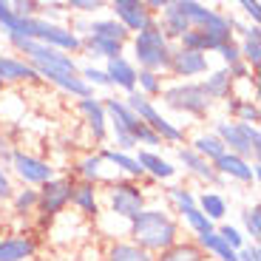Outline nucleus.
Returning <instances> with one entry per match:
<instances>
[{
    "label": "nucleus",
    "mask_w": 261,
    "mask_h": 261,
    "mask_svg": "<svg viewBox=\"0 0 261 261\" xmlns=\"http://www.w3.org/2000/svg\"><path fill=\"white\" fill-rule=\"evenodd\" d=\"M85 37H94V40H105V43H117V46H125L130 40V32L125 26H119L117 20H94L88 23V32Z\"/></svg>",
    "instance_id": "obj_18"
},
{
    "label": "nucleus",
    "mask_w": 261,
    "mask_h": 261,
    "mask_svg": "<svg viewBox=\"0 0 261 261\" xmlns=\"http://www.w3.org/2000/svg\"><path fill=\"white\" fill-rule=\"evenodd\" d=\"M170 199L176 202V207H190V204H196V196L185 188H170Z\"/></svg>",
    "instance_id": "obj_40"
},
{
    "label": "nucleus",
    "mask_w": 261,
    "mask_h": 261,
    "mask_svg": "<svg viewBox=\"0 0 261 261\" xmlns=\"http://www.w3.org/2000/svg\"><path fill=\"white\" fill-rule=\"evenodd\" d=\"M12 168L26 185H46L48 179H54V168L46 162V159L32 156V153H23V150H14Z\"/></svg>",
    "instance_id": "obj_9"
},
{
    "label": "nucleus",
    "mask_w": 261,
    "mask_h": 261,
    "mask_svg": "<svg viewBox=\"0 0 261 261\" xmlns=\"http://www.w3.org/2000/svg\"><path fill=\"white\" fill-rule=\"evenodd\" d=\"M137 85H139V94L142 97H162V74H153V71H139L137 68Z\"/></svg>",
    "instance_id": "obj_33"
},
{
    "label": "nucleus",
    "mask_w": 261,
    "mask_h": 261,
    "mask_svg": "<svg viewBox=\"0 0 261 261\" xmlns=\"http://www.w3.org/2000/svg\"><path fill=\"white\" fill-rule=\"evenodd\" d=\"M12 196H14V188H12V182H9L6 170L0 168V199H12Z\"/></svg>",
    "instance_id": "obj_45"
},
{
    "label": "nucleus",
    "mask_w": 261,
    "mask_h": 261,
    "mask_svg": "<svg viewBox=\"0 0 261 261\" xmlns=\"http://www.w3.org/2000/svg\"><path fill=\"white\" fill-rule=\"evenodd\" d=\"M219 54H222V60L227 65H233V63H239V60H242V54H239V43H236V40H230L227 46L219 48Z\"/></svg>",
    "instance_id": "obj_42"
},
{
    "label": "nucleus",
    "mask_w": 261,
    "mask_h": 261,
    "mask_svg": "<svg viewBox=\"0 0 261 261\" xmlns=\"http://www.w3.org/2000/svg\"><path fill=\"white\" fill-rule=\"evenodd\" d=\"M102 71H105V77H108L111 85H117V88H122V91H128V94L137 91V65L130 63L128 57L108 60V65H105Z\"/></svg>",
    "instance_id": "obj_13"
},
{
    "label": "nucleus",
    "mask_w": 261,
    "mask_h": 261,
    "mask_svg": "<svg viewBox=\"0 0 261 261\" xmlns=\"http://www.w3.org/2000/svg\"><path fill=\"white\" fill-rule=\"evenodd\" d=\"M80 111H83L85 122H88V128H91L94 139L102 142V139L108 137V117H105V105L99 102V99H94V97H85V99H80Z\"/></svg>",
    "instance_id": "obj_16"
},
{
    "label": "nucleus",
    "mask_w": 261,
    "mask_h": 261,
    "mask_svg": "<svg viewBox=\"0 0 261 261\" xmlns=\"http://www.w3.org/2000/svg\"><path fill=\"white\" fill-rule=\"evenodd\" d=\"M9 14H12V6H9V3H3V0H0V23H3V20H6Z\"/></svg>",
    "instance_id": "obj_47"
},
{
    "label": "nucleus",
    "mask_w": 261,
    "mask_h": 261,
    "mask_svg": "<svg viewBox=\"0 0 261 261\" xmlns=\"http://www.w3.org/2000/svg\"><path fill=\"white\" fill-rule=\"evenodd\" d=\"M99 159H102V162L117 165V168L122 170V173H128V176H134V179H142V176H145V170L139 168L137 156H130V153H122V150L105 148V150H99Z\"/></svg>",
    "instance_id": "obj_26"
},
{
    "label": "nucleus",
    "mask_w": 261,
    "mask_h": 261,
    "mask_svg": "<svg viewBox=\"0 0 261 261\" xmlns=\"http://www.w3.org/2000/svg\"><path fill=\"white\" fill-rule=\"evenodd\" d=\"M196 207L202 210L210 222H219V219L227 213V202H224V196L222 193H210V190L196 199Z\"/></svg>",
    "instance_id": "obj_28"
},
{
    "label": "nucleus",
    "mask_w": 261,
    "mask_h": 261,
    "mask_svg": "<svg viewBox=\"0 0 261 261\" xmlns=\"http://www.w3.org/2000/svg\"><path fill=\"white\" fill-rule=\"evenodd\" d=\"M65 9H77V12H85V14H94L99 12V9H105L102 0H68V3H63Z\"/></svg>",
    "instance_id": "obj_39"
},
{
    "label": "nucleus",
    "mask_w": 261,
    "mask_h": 261,
    "mask_svg": "<svg viewBox=\"0 0 261 261\" xmlns=\"http://www.w3.org/2000/svg\"><path fill=\"white\" fill-rule=\"evenodd\" d=\"M12 6V12L17 14V17H40V3L37 0H14V3H9Z\"/></svg>",
    "instance_id": "obj_37"
},
{
    "label": "nucleus",
    "mask_w": 261,
    "mask_h": 261,
    "mask_svg": "<svg viewBox=\"0 0 261 261\" xmlns=\"http://www.w3.org/2000/svg\"><path fill=\"white\" fill-rule=\"evenodd\" d=\"M12 204L17 213H29V210L37 207V190L26 188V190H17V193L12 196Z\"/></svg>",
    "instance_id": "obj_35"
},
{
    "label": "nucleus",
    "mask_w": 261,
    "mask_h": 261,
    "mask_svg": "<svg viewBox=\"0 0 261 261\" xmlns=\"http://www.w3.org/2000/svg\"><path fill=\"white\" fill-rule=\"evenodd\" d=\"M170 54H173V43L162 34L156 20L148 29L134 34V57L139 63V71H153V74L168 71Z\"/></svg>",
    "instance_id": "obj_2"
},
{
    "label": "nucleus",
    "mask_w": 261,
    "mask_h": 261,
    "mask_svg": "<svg viewBox=\"0 0 261 261\" xmlns=\"http://www.w3.org/2000/svg\"><path fill=\"white\" fill-rule=\"evenodd\" d=\"M179 162L188 168V173H193V176H199V179H204L207 185H224V179L216 173V168H213V162H207L204 156H199L196 150H190V148H179Z\"/></svg>",
    "instance_id": "obj_15"
},
{
    "label": "nucleus",
    "mask_w": 261,
    "mask_h": 261,
    "mask_svg": "<svg viewBox=\"0 0 261 261\" xmlns=\"http://www.w3.org/2000/svg\"><path fill=\"white\" fill-rule=\"evenodd\" d=\"M111 12H114V20L128 32H142L153 23V14L148 12L145 0H114Z\"/></svg>",
    "instance_id": "obj_8"
},
{
    "label": "nucleus",
    "mask_w": 261,
    "mask_h": 261,
    "mask_svg": "<svg viewBox=\"0 0 261 261\" xmlns=\"http://www.w3.org/2000/svg\"><path fill=\"white\" fill-rule=\"evenodd\" d=\"M216 137L222 139L227 153H236L250 162V156L258 159L261 153V130L258 125H244V122H216Z\"/></svg>",
    "instance_id": "obj_3"
},
{
    "label": "nucleus",
    "mask_w": 261,
    "mask_h": 261,
    "mask_svg": "<svg viewBox=\"0 0 261 261\" xmlns=\"http://www.w3.org/2000/svg\"><path fill=\"white\" fill-rule=\"evenodd\" d=\"M213 168L222 179H236V182H253V179H258V162L250 165L247 159L236 156V153H224L222 159L213 162Z\"/></svg>",
    "instance_id": "obj_12"
},
{
    "label": "nucleus",
    "mask_w": 261,
    "mask_h": 261,
    "mask_svg": "<svg viewBox=\"0 0 261 261\" xmlns=\"http://www.w3.org/2000/svg\"><path fill=\"white\" fill-rule=\"evenodd\" d=\"M242 43H239V54H242V63L250 65V71H255L261 65V29L258 26H247L242 34Z\"/></svg>",
    "instance_id": "obj_19"
},
{
    "label": "nucleus",
    "mask_w": 261,
    "mask_h": 261,
    "mask_svg": "<svg viewBox=\"0 0 261 261\" xmlns=\"http://www.w3.org/2000/svg\"><path fill=\"white\" fill-rule=\"evenodd\" d=\"M0 156L6 159V162H12V156H14V150L9 148V142H6V139H0Z\"/></svg>",
    "instance_id": "obj_46"
},
{
    "label": "nucleus",
    "mask_w": 261,
    "mask_h": 261,
    "mask_svg": "<svg viewBox=\"0 0 261 261\" xmlns=\"http://www.w3.org/2000/svg\"><path fill=\"white\" fill-rule=\"evenodd\" d=\"M242 222H244L247 236H253V244H258V239H261V204H253V207L244 210Z\"/></svg>",
    "instance_id": "obj_34"
},
{
    "label": "nucleus",
    "mask_w": 261,
    "mask_h": 261,
    "mask_svg": "<svg viewBox=\"0 0 261 261\" xmlns=\"http://www.w3.org/2000/svg\"><path fill=\"white\" fill-rule=\"evenodd\" d=\"M179 213H182L185 224H188L196 236H207V233H213V230H216L213 222H210V219L196 207V204H190V207H179Z\"/></svg>",
    "instance_id": "obj_31"
},
{
    "label": "nucleus",
    "mask_w": 261,
    "mask_h": 261,
    "mask_svg": "<svg viewBox=\"0 0 261 261\" xmlns=\"http://www.w3.org/2000/svg\"><path fill=\"white\" fill-rule=\"evenodd\" d=\"M0 94H3V80H0Z\"/></svg>",
    "instance_id": "obj_48"
},
{
    "label": "nucleus",
    "mask_w": 261,
    "mask_h": 261,
    "mask_svg": "<svg viewBox=\"0 0 261 261\" xmlns=\"http://www.w3.org/2000/svg\"><path fill=\"white\" fill-rule=\"evenodd\" d=\"M83 51H88V57H99V60H114L122 57V46L117 43H105V40H94V37H83Z\"/></svg>",
    "instance_id": "obj_30"
},
{
    "label": "nucleus",
    "mask_w": 261,
    "mask_h": 261,
    "mask_svg": "<svg viewBox=\"0 0 261 261\" xmlns=\"http://www.w3.org/2000/svg\"><path fill=\"white\" fill-rule=\"evenodd\" d=\"M0 80L3 85L6 83H37L40 74L29 60H20V57H0Z\"/></svg>",
    "instance_id": "obj_14"
},
{
    "label": "nucleus",
    "mask_w": 261,
    "mask_h": 261,
    "mask_svg": "<svg viewBox=\"0 0 261 261\" xmlns=\"http://www.w3.org/2000/svg\"><path fill=\"white\" fill-rule=\"evenodd\" d=\"M80 77L91 85V88H94V85H111L102 68H94V65H85V68H80Z\"/></svg>",
    "instance_id": "obj_38"
},
{
    "label": "nucleus",
    "mask_w": 261,
    "mask_h": 261,
    "mask_svg": "<svg viewBox=\"0 0 261 261\" xmlns=\"http://www.w3.org/2000/svg\"><path fill=\"white\" fill-rule=\"evenodd\" d=\"M102 105H105V117H111V130H117V134H128V137H134V142H137V137H139V130L145 128V122H139L137 114L125 105V99L108 97Z\"/></svg>",
    "instance_id": "obj_10"
},
{
    "label": "nucleus",
    "mask_w": 261,
    "mask_h": 261,
    "mask_svg": "<svg viewBox=\"0 0 261 261\" xmlns=\"http://www.w3.org/2000/svg\"><path fill=\"white\" fill-rule=\"evenodd\" d=\"M71 190H74L71 179H65V176L48 179V182L40 185V190H37V210L46 216V219L60 216L68 204H71Z\"/></svg>",
    "instance_id": "obj_7"
},
{
    "label": "nucleus",
    "mask_w": 261,
    "mask_h": 261,
    "mask_svg": "<svg viewBox=\"0 0 261 261\" xmlns=\"http://www.w3.org/2000/svg\"><path fill=\"white\" fill-rule=\"evenodd\" d=\"M224 68H227V74H230V80H247V77H253V71H250V65L247 63H242V60H239V63H233V65H224Z\"/></svg>",
    "instance_id": "obj_41"
},
{
    "label": "nucleus",
    "mask_w": 261,
    "mask_h": 261,
    "mask_svg": "<svg viewBox=\"0 0 261 261\" xmlns=\"http://www.w3.org/2000/svg\"><path fill=\"white\" fill-rule=\"evenodd\" d=\"M216 233L222 236V242L227 244L230 250H236V253H239V250L244 247V236L239 233V230H236V227H230V224H222V227L216 230Z\"/></svg>",
    "instance_id": "obj_36"
},
{
    "label": "nucleus",
    "mask_w": 261,
    "mask_h": 261,
    "mask_svg": "<svg viewBox=\"0 0 261 261\" xmlns=\"http://www.w3.org/2000/svg\"><path fill=\"white\" fill-rule=\"evenodd\" d=\"M196 244H199L204 253H213L219 261H239V253H236V250H230L227 244L222 242V236L216 233V230H213V233H207V236H199V242H196Z\"/></svg>",
    "instance_id": "obj_27"
},
{
    "label": "nucleus",
    "mask_w": 261,
    "mask_h": 261,
    "mask_svg": "<svg viewBox=\"0 0 261 261\" xmlns=\"http://www.w3.org/2000/svg\"><path fill=\"white\" fill-rule=\"evenodd\" d=\"M239 261H261L258 244H244V247L239 250Z\"/></svg>",
    "instance_id": "obj_44"
},
{
    "label": "nucleus",
    "mask_w": 261,
    "mask_h": 261,
    "mask_svg": "<svg viewBox=\"0 0 261 261\" xmlns=\"http://www.w3.org/2000/svg\"><path fill=\"white\" fill-rule=\"evenodd\" d=\"M137 162H139V168H142L145 173H150V176L159 179V182H165V179H173V176H176V168H173L168 159H162L159 153H153V150H139Z\"/></svg>",
    "instance_id": "obj_20"
},
{
    "label": "nucleus",
    "mask_w": 261,
    "mask_h": 261,
    "mask_svg": "<svg viewBox=\"0 0 261 261\" xmlns=\"http://www.w3.org/2000/svg\"><path fill=\"white\" fill-rule=\"evenodd\" d=\"M162 99L168 108L188 114V117H204L210 111V105H213L207 99V94L202 91V83H190V80L170 85V88H162Z\"/></svg>",
    "instance_id": "obj_4"
},
{
    "label": "nucleus",
    "mask_w": 261,
    "mask_h": 261,
    "mask_svg": "<svg viewBox=\"0 0 261 261\" xmlns=\"http://www.w3.org/2000/svg\"><path fill=\"white\" fill-rule=\"evenodd\" d=\"M37 253V242L26 236H9L0 239V261H29Z\"/></svg>",
    "instance_id": "obj_17"
},
{
    "label": "nucleus",
    "mask_w": 261,
    "mask_h": 261,
    "mask_svg": "<svg viewBox=\"0 0 261 261\" xmlns=\"http://www.w3.org/2000/svg\"><path fill=\"white\" fill-rule=\"evenodd\" d=\"M207 68H210L207 54L173 46V54H170V63H168L170 74H176V77H199V74H207Z\"/></svg>",
    "instance_id": "obj_11"
},
{
    "label": "nucleus",
    "mask_w": 261,
    "mask_h": 261,
    "mask_svg": "<svg viewBox=\"0 0 261 261\" xmlns=\"http://www.w3.org/2000/svg\"><path fill=\"white\" fill-rule=\"evenodd\" d=\"M190 150H196L199 156H204L207 162H216V159H222L227 153V148L222 145V139L216 137L213 130L210 134H199V137L190 142Z\"/></svg>",
    "instance_id": "obj_24"
},
{
    "label": "nucleus",
    "mask_w": 261,
    "mask_h": 261,
    "mask_svg": "<svg viewBox=\"0 0 261 261\" xmlns=\"http://www.w3.org/2000/svg\"><path fill=\"white\" fill-rule=\"evenodd\" d=\"M102 159H99V153H88V156H83L77 162V176L83 179V182H91V185H97L99 179H102Z\"/></svg>",
    "instance_id": "obj_32"
},
{
    "label": "nucleus",
    "mask_w": 261,
    "mask_h": 261,
    "mask_svg": "<svg viewBox=\"0 0 261 261\" xmlns=\"http://www.w3.org/2000/svg\"><path fill=\"white\" fill-rule=\"evenodd\" d=\"M71 204H74V207H80V213H85V216H97L99 213L97 185H91V182H74Z\"/></svg>",
    "instance_id": "obj_21"
},
{
    "label": "nucleus",
    "mask_w": 261,
    "mask_h": 261,
    "mask_svg": "<svg viewBox=\"0 0 261 261\" xmlns=\"http://www.w3.org/2000/svg\"><path fill=\"white\" fill-rule=\"evenodd\" d=\"M202 91L207 94L210 102H213V99H230L233 97V80H230L227 68H219V71L210 74L202 83Z\"/></svg>",
    "instance_id": "obj_22"
},
{
    "label": "nucleus",
    "mask_w": 261,
    "mask_h": 261,
    "mask_svg": "<svg viewBox=\"0 0 261 261\" xmlns=\"http://www.w3.org/2000/svg\"><path fill=\"white\" fill-rule=\"evenodd\" d=\"M239 6L244 9L247 17H253V26H258V20H261V3H258V0H242Z\"/></svg>",
    "instance_id": "obj_43"
},
{
    "label": "nucleus",
    "mask_w": 261,
    "mask_h": 261,
    "mask_svg": "<svg viewBox=\"0 0 261 261\" xmlns=\"http://www.w3.org/2000/svg\"><path fill=\"white\" fill-rule=\"evenodd\" d=\"M108 204H111V213L119 219H134L137 213L145 210V193L137 182L130 179H117V182L108 188Z\"/></svg>",
    "instance_id": "obj_6"
},
{
    "label": "nucleus",
    "mask_w": 261,
    "mask_h": 261,
    "mask_svg": "<svg viewBox=\"0 0 261 261\" xmlns=\"http://www.w3.org/2000/svg\"><path fill=\"white\" fill-rule=\"evenodd\" d=\"M130 239L139 250L145 253H162V250L173 247L179 242V224L176 219L165 210H153V207H145L142 213H137L130 219Z\"/></svg>",
    "instance_id": "obj_1"
},
{
    "label": "nucleus",
    "mask_w": 261,
    "mask_h": 261,
    "mask_svg": "<svg viewBox=\"0 0 261 261\" xmlns=\"http://www.w3.org/2000/svg\"><path fill=\"white\" fill-rule=\"evenodd\" d=\"M204 255L207 253H204L196 242H176L173 247L156 253L153 261H204Z\"/></svg>",
    "instance_id": "obj_23"
},
{
    "label": "nucleus",
    "mask_w": 261,
    "mask_h": 261,
    "mask_svg": "<svg viewBox=\"0 0 261 261\" xmlns=\"http://www.w3.org/2000/svg\"><path fill=\"white\" fill-rule=\"evenodd\" d=\"M105 261H153V255L139 250L137 244H130V242H117V244H111Z\"/></svg>",
    "instance_id": "obj_29"
},
{
    "label": "nucleus",
    "mask_w": 261,
    "mask_h": 261,
    "mask_svg": "<svg viewBox=\"0 0 261 261\" xmlns=\"http://www.w3.org/2000/svg\"><path fill=\"white\" fill-rule=\"evenodd\" d=\"M125 105H128L130 111L137 114L139 122L148 125V128L153 130V134H156L159 139H162V142H182V139H185L182 130H179L173 122H168V119H165L162 114H159V108H156L153 102H150L148 97H142V94L134 91L128 99H125Z\"/></svg>",
    "instance_id": "obj_5"
},
{
    "label": "nucleus",
    "mask_w": 261,
    "mask_h": 261,
    "mask_svg": "<svg viewBox=\"0 0 261 261\" xmlns=\"http://www.w3.org/2000/svg\"><path fill=\"white\" fill-rule=\"evenodd\" d=\"M227 111H230V117H233V122L255 125V122L261 119V111H258V102H255V99L230 97V99H227Z\"/></svg>",
    "instance_id": "obj_25"
}]
</instances>
